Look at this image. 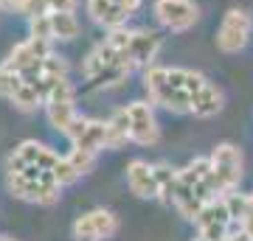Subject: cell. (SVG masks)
<instances>
[{"instance_id":"cell-1","label":"cell","mask_w":253,"mask_h":241,"mask_svg":"<svg viewBox=\"0 0 253 241\" xmlns=\"http://www.w3.org/2000/svg\"><path fill=\"white\" fill-rule=\"evenodd\" d=\"M132 70H135V65L126 56V26L107 31V36L82 62V76L96 87L121 84Z\"/></svg>"},{"instance_id":"cell-2","label":"cell","mask_w":253,"mask_h":241,"mask_svg":"<svg viewBox=\"0 0 253 241\" xmlns=\"http://www.w3.org/2000/svg\"><path fill=\"white\" fill-rule=\"evenodd\" d=\"M194 79H197V70H189V68H163V65L144 68V90L149 96V104L172 115H189Z\"/></svg>"},{"instance_id":"cell-3","label":"cell","mask_w":253,"mask_h":241,"mask_svg":"<svg viewBox=\"0 0 253 241\" xmlns=\"http://www.w3.org/2000/svg\"><path fill=\"white\" fill-rule=\"evenodd\" d=\"M219 191L211 177V163L208 157H194L186 169H177V191H174L172 205L177 207V213L183 219L194 222L203 207L217 199Z\"/></svg>"},{"instance_id":"cell-4","label":"cell","mask_w":253,"mask_h":241,"mask_svg":"<svg viewBox=\"0 0 253 241\" xmlns=\"http://www.w3.org/2000/svg\"><path fill=\"white\" fill-rule=\"evenodd\" d=\"M6 185L17 199L37 202V205H54L59 199L62 185L56 182L54 171L37 169V166H23V169H9Z\"/></svg>"},{"instance_id":"cell-5","label":"cell","mask_w":253,"mask_h":241,"mask_svg":"<svg viewBox=\"0 0 253 241\" xmlns=\"http://www.w3.org/2000/svg\"><path fill=\"white\" fill-rule=\"evenodd\" d=\"M208 163H211V177H214V185H217L219 197H225V194L239 188L245 160H242V152L236 149L234 143H219L217 149L208 154Z\"/></svg>"},{"instance_id":"cell-6","label":"cell","mask_w":253,"mask_h":241,"mask_svg":"<svg viewBox=\"0 0 253 241\" xmlns=\"http://www.w3.org/2000/svg\"><path fill=\"white\" fill-rule=\"evenodd\" d=\"M253 36V17L245 9H228L217 28V48L222 54H239Z\"/></svg>"},{"instance_id":"cell-7","label":"cell","mask_w":253,"mask_h":241,"mask_svg":"<svg viewBox=\"0 0 253 241\" xmlns=\"http://www.w3.org/2000/svg\"><path fill=\"white\" fill-rule=\"evenodd\" d=\"M152 14L161 28L172 34H183L194 28V23L200 20V6L194 0H155Z\"/></svg>"},{"instance_id":"cell-8","label":"cell","mask_w":253,"mask_h":241,"mask_svg":"<svg viewBox=\"0 0 253 241\" xmlns=\"http://www.w3.org/2000/svg\"><path fill=\"white\" fill-rule=\"evenodd\" d=\"M42 107H45L48 124L65 135V129L71 126V121L79 115V109H76V90H73V84H71L68 79H62V81H59V84H56V87L45 96Z\"/></svg>"},{"instance_id":"cell-9","label":"cell","mask_w":253,"mask_h":241,"mask_svg":"<svg viewBox=\"0 0 253 241\" xmlns=\"http://www.w3.org/2000/svg\"><path fill=\"white\" fill-rule=\"evenodd\" d=\"M194 224H197V236H203V239H208V241H222L228 233L236 227L234 216H231V210H228V205H225V197L211 199V202L197 213Z\"/></svg>"},{"instance_id":"cell-10","label":"cell","mask_w":253,"mask_h":241,"mask_svg":"<svg viewBox=\"0 0 253 241\" xmlns=\"http://www.w3.org/2000/svg\"><path fill=\"white\" fill-rule=\"evenodd\" d=\"M51 54H54V51H51V42L28 36V39H23V42H17L11 48L9 56L3 59V65L11 68L14 73H20V76H31Z\"/></svg>"},{"instance_id":"cell-11","label":"cell","mask_w":253,"mask_h":241,"mask_svg":"<svg viewBox=\"0 0 253 241\" xmlns=\"http://www.w3.org/2000/svg\"><path fill=\"white\" fill-rule=\"evenodd\" d=\"M126 118H129V140L138 146H155L161 140V126L155 118V109L149 101H132L126 104Z\"/></svg>"},{"instance_id":"cell-12","label":"cell","mask_w":253,"mask_h":241,"mask_svg":"<svg viewBox=\"0 0 253 241\" xmlns=\"http://www.w3.org/2000/svg\"><path fill=\"white\" fill-rule=\"evenodd\" d=\"M118 233V219L104 207L87 210L73 222V239L76 241H104Z\"/></svg>"},{"instance_id":"cell-13","label":"cell","mask_w":253,"mask_h":241,"mask_svg":"<svg viewBox=\"0 0 253 241\" xmlns=\"http://www.w3.org/2000/svg\"><path fill=\"white\" fill-rule=\"evenodd\" d=\"M104 132H107L104 121H99V118H87V115H76L71 121V126L65 129V138L71 140L73 149L99 154L101 149H104Z\"/></svg>"},{"instance_id":"cell-14","label":"cell","mask_w":253,"mask_h":241,"mask_svg":"<svg viewBox=\"0 0 253 241\" xmlns=\"http://www.w3.org/2000/svg\"><path fill=\"white\" fill-rule=\"evenodd\" d=\"M161 48H163V36L158 31H152V28H126V56L132 59L135 68L155 65Z\"/></svg>"},{"instance_id":"cell-15","label":"cell","mask_w":253,"mask_h":241,"mask_svg":"<svg viewBox=\"0 0 253 241\" xmlns=\"http://www.w3.org/2000/svg\"><path fill=\"white\" fill-rule=\"evenodd\" d=\"M225 107V96H222V90L214 84V81H208L203 73H197V79H194V87H191V99H189V115L194 118H214L222 112Z\"/></svg>"},{"instance_id":"cell-16","label":"cell","mask_w":253,"mask_h":241,"mask_svg":"<svg viewBox=\"0 0 253 241\" xmlns=\"http://www.w3.org/2000/svg\"><path fill=\"white\" fill-rule=\"evenodd\" d=\"M56 160H59V154L45 146V143H37V140H23L11 152L9 157V169H23V166H37V169H48L54 171Z\"/></svg>"},{"instance_id":"cell-17","label":"cell","mask_w":253,"mask_h":241,"mask_svg":"<svg viewBox=\"0 0 253 241\" xmlns=\"http://www.w3.org/2000/svg\"><path fill=\"white\" fill-rule=\"evenodd\" d=\"M126 185L138 199H158V182L155 169L146 160H129L126 163Z\"/></svg>"},{"instance_id":"cell-18","label":"cell","mask_w":253,"mask_h":241,"mask_svg":"<svg viewBox=\"0 0 253 241\" xmlns=\"http://www.w3.org/2000/svg\"><path fill=\"white\" fill-rule=\"evenodd\" d=\"M84 9H87V17H90L99 28H104V31L124 28L126 20H129V14H124V11L118 9L116 3H110V0H87Z\"/></svg>"},{"instance_id":"cell-19","label":"cell","mask_w":253,"mask_h":241,"mask_svg":"<svg viewBox=\"0 0 253 241\" xmlns=\"http://www.w3.org/2000/svg\"><path fill=\"white\" fill-rule=\"evenodd\" d=\"M3 9L31 17V14H51V11H76L79 0H6Z\"/></svg>"},{"instance_id":"cell-20","label":"cell","mask_w":253,"mask_h":241,"mask_svg":"<svg viewBox=\"0 0 253 241\" xmlns=\"http://www.w3.org/2000/svg\"><path fill=\"white\" fill-rule=\"evenodd\" d=\"M107 132H104V149H121L129 143V118H126V107L116 109L113 115L104 121Z\"/></svg>"},{"instance_id":"cell-21","label":"cell","mask_w":253,"mask_h":241,"mask_svg":"<svg viewBox=\"0 0 253 241\" xmlns=\"http://www.w3.org/2000/svg\"><path fill=\"white\" fill-rule=\"evenodd\" d=\"M155 169V182H158V199L172 205L174 191H177V169H172L169 163H152Z\"/></svg>"},{"instance_id":"cell-22","label":"cell","mask_w":253,"mask_h":241,"mask_svg":"<svg viewBox=\"0 0 253 241\" xmlns=\"http://www.w3.org/2000/svg\"><path fill=\"white\" fill-rule=\"evenodd\" d=\"M51 28H54V42H71L82 31L76 11H51Z\"/></svg>"},{"instance_id":"cell-23","label":"cell","mask_w":253,"mask_h":241,"mask_svg":"<svg viewBox=\"0 0 253 241\" xmlns=\"http://www.w3.org/2000/svg\"><path fill=\"white\" fill-rule=\"evenodd\" d=\"M11 104H14L20 112H34L37 107H42V93H40L31 81L23 79V84L17 87V93L11 96Z\"/></svg>"},{"instance_id":"cell-24","label":"cell","mask_w":253,"mask_h":241,"mask_svg":"<svg viewBox=\"0 0 253 241\" xmlns=\"http://www.w3.org/2000/svg\"><path fill=\"white\" fill-rule=\"evenodd\" d=\"M28 36L54 42V28H51V14H31L28 17Z\"/></svg>"},{"instance_id":"cell-25","label":"cell","mask_w":253,"mask_h":241,"mask_svg":"<svg viewBox=\"0 0 253 241\" xmlns=\"http://www.w3.org/2000/svg\"><path fill=\"white\" fill-rule=\"evenodd\" d=\"M23 84V76L20 73H14L11 68H6V65H0V99H9L17 93V87Z\"/></svg>"},{"instance_id":"cell-26","label":"cell","mask_w":253,"mask_h":241,"mask_svg":"<svg viewBox=\"0 0 253 241\" xmlns=\"http://www.w3.org/2000/svg\"><path fill=\"white\" fill-rule=\"evenodd\" d=\"M54 177H56V182H59V185H73V182H76V179L82 177L79 171H76V166H73L71 163V157H68V154H65V157H59V160H56V166H54Z\"/></svg>"},{"instance_id":"cell-27","label":"cell","mask_w":253,"mask_h":241,"mask_svg":"<svg viewBox=\"0 0 253 241\" xmlns=\"http://www.w3.org/2000/svg\"><path fill=\"white\" fill-rule=\"evenodd\" d=\"M110 3H116L118 9L124 11V14H129V17H132V14H138V11H141V6H144V0H110Z\"/></svg>"},{"instance_id":"cell-28","label":"cell","mask_w":253,"mask_h":241,"mask_svg":"<svg viewBox=\"0 0 253 241\" xmlns=\"http://www.w3.org/2000/svg\"><path fill=\"white\" fill-rule=\"evenodd\" d=\"M222 241H251V239H248V233H245L242 227L236 224V227H234V230H231V233H228V236H225V239H222Z\"/></svg>"},{"instance_id":"cell-29","label":"cell","mask_w":253,"mask_h":241,"mask_svg":"<svg viewBox=\"0 0 253 241\" xmlns=\"http://www.w3.org/2000/svg\"><path fill=\"white\" fill-rule=\"evenodd\" d=\"M239 227H242V230L248 233V239L253 241V213H248V216H245L242 222H239Z\"/></svg>"},{"instance_id":"cell-30","label":"cell","mask_w":253,"mask_h":241,"mask_svg":"<svg viewBox=\"0 0 253 241\" xmlns=\"http://www.w3.org/2000/svg\"><path fill=\"white\" fill-rule=\"evenodd\" d=\"M248 197V213H253V194H245Z\"/></svg>"},{"instance_id":"cell-31","label":"cell","mask_w":253,"mask_h":241,"mask_svg":"<svg viewBox=\"0 0 253 241\" xmlns=\"http://www.w3.org/2000/svg\"><path fill=\"white\" fill-rule=\"evenodd\" d=\"M0 241H17V239H11V236H0Z\"/></svg>"},{"instance_id":"cell-32","label":"cell","mask_w":253,"mask_h":241,"mask_svg":"<svg viewBox=\"0 0 253 241\" xmlns=\"http://www.w3.org/2000/svg\"><path fill=\"white\" fill-rule=\"evenodd\" d=\"M194 241H208V239H203V236H197V239H194Z\"/></svg>"},{"instance_id":"cell-33","label":"cell","mask_w":253,"mask_h":241,"mask_svg":"<svg viewBox=\"0 0 253 241\" xmlns=\"http://www.w3.org/2000/svg\"><path fill=\"white\" fill-rule=\"evenodd\" d=\"M3 3H6V0H0V9H3Z\"/></svg>"}]
</instances>
